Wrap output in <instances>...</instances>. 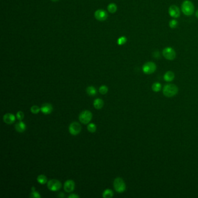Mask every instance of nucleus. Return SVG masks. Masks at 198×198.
I'll use <instances>...</instances> for the list:
<instances>
[{"instance_id": "f257e3e1", "label": "nucleus", "mask_w": 198, "mask_h": 198, "mask_svg": "<svg viewBox=\"0 0 198 198\" xmlns=\"http://www.w3.org/2000/svg\"><path fill=\"white\" fill-rule=\"evenodd\" d=\"M178 88L177 86L173 84H168L164 86L163 89V95L168 98H171L178 93Z\"/></svg>"}, {"instance_id": "6ab92c4d", "label": "nucleus", "mask_w": 198, "mask_h": 198, "mask_svg": "<svg viewBox=\"0 0 198 198\" xmlns=\"http://www.w3.org/2000/svg\"><path fill=\"white\" fill-rule=\"evenodd\" d=\"M102 196L104 198H112L113 196V192L111 189H107L103 192Z\"/></svg>"}, {"instance_id": "6e6552de", "label": "nucleus", "mask_w": 198, "mask_h": 198, "mask_svg": "<svg viewBox=\"0 0 198 198\" xmlns=\"http://www.w3.org/2000/svg\"><path fill=\"white\" fill-rule=\"evenodd\" d=\"M81 131V126L78 122L74 121L72 123L69 127V131L72 135L79 134Z\"/></svg>"}, {"instance_id": "7c9ffc66", "label": "nucleus", "mask_w": 198, "mask_h": 198, "mask_svg": "<svg viewBox=\"0 0 198 198\" xmlns=\"http://www.w3.org/2000/svg\"><path fill=\"white\" fill-rule=\"evenodd\" d=\"M196 16L198 18V10L196 11Z\"/></svg>"}, {"instance_id": "9b49d317", "label": "nucleus", "mask_w": 198, "mask_h": 198, "mask_svg": "<svg viewBox=\"0 0 198 198\" xmlns=\"http://www.w3.org/2000/svg\"><path fill=\"white\" fill-rule=\"evenodd\" d=\"M75 188V183L72 179H68L64 184V190L67 193L72 192Z\"/></svg>"}, {"instance_id": "4be33fe9", "label": "nucleus", "mask_w": 198, "mask_h": 198, "mask_svg": "<svg viewBox=\"0 0 198 198\" xmlns=\"http://www.w3.org/2000/svg\"><path fill=\"white\" fill-rule=\"evenodd\" d=\"M162 88V85L159 83H155L153 84L152 86V90L155 93H158L160 91Z\"/></svg>"}, {"instance_id": "20e7f679", "label": "nucleus", "mask_w": 198, "mask_h": 198, "mask_svg": "<svg viewBox=\"0 0 198 198\" xmlns=\"http://www.w3.org/2000/svg\"><path fill=\"white\" fill-rule=\"evenodd\" d=\"M93 118V114L89 111H84L80 114L79 118L80 121L84 125L88 124L90 121Z\"/></svg>"}, {"instance_id": "2f4dec72", "label": "nucleus", "mask_w": 198, "mask_h": 198, "mask_svg": "<svg viewBox=\"0 0 198 198\" xmlns=\"http://www.w3.org/2000/svg\"><path fill=\"white\" fill-rule=\"evenodd\" d=\"M52 1H53V2H55V1H58V0H51Z\"/></svg>"}, {"instance_id": "2eb2a0df", "label": "nucleus", "mask_w": 198, "mask_h": 198, "mask_svg": "<svg viewBox=\"0 0 198 198\" xmlns=\"http://www.w3.org/2000/svg\"><path fill=\"white\" fill-rule=\"evenodd\" d=\"M104 105V102L103 101V100L101 98H97L95 99L93 103V105L94 106V108L96 109H101L103 108Z\"/></svg>"}, {"instance_id": "a211bd4d", "label": "nucleus", "mask_w": 198, "mask_h": 198, "mask_svg": "<svg viewBox=\"0 0 198 198\" xmlns=\"http://www.w3.org/2000/svg\"><path fill=\"white\" fill-rule=\"evenodd\" d=\"M108 11L111 13H115L116 11H117V9H118V7H117V5L114 4V3H111L108 5Z\"/></svg>"}, {"instance_id": "1a4fd4ad", "label": "nucleus", "mask_w": 198, "mask_h": 198, "mask_svg": "<svg viewBox=\"0 0 198 198\" xmlns=\"http://www.w3.org/2000/svg\"><path fill=\"white\" fill-rule=\"evenodd\" d=\"M96 19L99 21H104L108 18V13L104 9H98L94 13Z\"/></svg>"}, {"instance_id": "7ed1b4c3", "label": "nucleus", "mask_w": 198, "mask_h": 198, "mask_svg": "<svg viewBox=\"0 0 198 198\" xmlns=\"http://www.w3.org/2000/svg\"><path fill=\"white\" fill-rule=\"evenodd\" d=\"M113 186L115 191L119 193L123 192L126 188V185L124 180L120 177H117L114 179L113 182Z\"/></svg>"}, {"instance_id": "4468645a", "label": "nucleus", "mask_w": 198, "mask_h": 198, "mask_svg": "<svg viewBox=\"0 0 198 198\" xmlns=\"http://www.w3.org/2000/svg\"><path fill=\"white\" fill-rule=\"evenodd\" d=\"M15 129L18 132H20V133L25 132L26 129V125L24 122L20 121V122L17 123L16 124Z\"/></svg>"}, {"instance_id": "0eeeda50", "label": "nucleus", "mask_w": 198, "mask_h": 198, "mask_svg": "<svg viewBox=\"0 0 198 198\" xmlns=\"http://www.w3.org/2000/svg\"><path fill=\"white\" fill-rule=\"evenodd\" d=\"M163 55L166 60H174L176 56V53L175 50L172 48V47H166L163 50Z\"/></svg>"}, {"instance_id": "9d476101", "label": "nucleus", "mask_w": 198, "mask_h": 198, "mask_svg": "<svg viewBox=\"0 0 198 198\" xmlns=\"http://www.w3.org/2000/svg\"><path fill=\"white\" fill-rule=\"evenodd\" d=\"M169 13L172 18H177L180 16V11L179 8L175 5H172L169 9Z\"/></svg>"}, {"instance_id": "423d86ee", "label": "nucleus", "mask_w": 198, "mask_h": 198, "mask_svg": "<svg viewBox=\"0 0 198 198\" xmlns=\"http://www.w3.org/2000/svg\"><path fill=\"white\" fill-rule=\"evenodd\" d=\"M156 70V65L152 62H148L142 66V71L146 74H151Z\"/></svg>"}, {"instance_id": "f8f14e48", "label": "nucleus", "mask_w": 198, "mask_h": 198, "mask_svg": "<svg viewBox=\"0 0 198 198\" xmlns=\"http://www.w3.org/2000/svg\"><path fill=\"white\" fill-rule=\"evenodd\" d=\"M16 118L12 113H8L3 116V120L7 125H12L15 121Z\"/></svg>"}, {"instance_id": "c85d7f7f", "label": "nucleus", "mask_w": 198, "mask_h": 198, "mask_svg": "<svg viewBox=\"0 0 198 198\" xmlns=\"http://www.w3.org/2000/svg\"><path fill=\"white\" fill-rule=\"evenodd\" d=\"M69 198H79V196L77 195H76V194H71L69 196H68Z\"/></svg>"}, {"instance_id": "f03ea898", "label": "nucleus", "mask_w": 198, "mask_h": 198, "mask_svg": "<svg viewBox=\"0 0 198 198\" xmlns=\"http://www.w3.org/2000/svg\"><path fill=\"white\" fill-rule=\"evenodd\" d=\"M194 5L191 1L189 0L184 1L181 5L182 12L186 16H191L194 12Z\"/></svg>"}, {"instance_id": "bb28decb", "label": "nucleus", "mask_w": 198, "mask_h": 198, "mask_svg": "<svg viewBox=\"0 0 198 198\" xmlns=\"http://www.w3.org/2000/svg\"><path fill=\"white\" fill-rule=\"evenodd\" d=\"M178 26V22L175 19L170 20L169 22V26L172 29H175Z\"/></svg>"}, {"instance_id": "412c9836", "label": "nucleus", "mask_w": 198, "mask_h": 198, "mask_svg": "<svg viewBox=\"0 0 198 198\" xmlns=\"http://www.w3.org/2000/svg\"><path fill=\"white\" fill-rule=\"evenodd\" d=\"M30 197L32 198H41V195L39 193V192L36 191L35 187L33 186L32 188V192L30 195Z\"/></svg>"}, {"instance_id": "c756f323", "label": "nucleus", "mask_w": 198, "mask_h": 198, "mask_svg": "<svg viewBox=\"0 0 198 198\" xmlns=\"http://www.w3.org/2000/svg\"><path fill=\"white\" fill-rule=\"evenodd\" d=\"M58 197H60V198H63L64 197V194H63V192H61V193H60V194L58 195Z\"/></svg>"}, {"instance_id": "5701e85b", "label": "nucleus", "mask_w": 198, "mask_h": 198, "mask_svg": "<svg viewBox=\"0 0 198 198\" xmlns=\"http://www.w3.org/2000/svg\"><path fill=\"white\" fill-rule=\"evenodd\" d=\"M88 131L91 133H94L97 130V126L94 123H90L87 126Z\"/></svg>"}, {"instance_id": "a878e982", "label": "nucleus", "mask_w": 198, "mask_h": 198, "mask_svg": "<svg viewBox=\"0 0 198 198\" xmlns=\"http://www.w3.org/2000/svg\"><path fill=\"white\" fill-rule=\"evenodd\" d=\"M30 111H31V112L33 114H37L40 112V111H41V108H40L38 106H32L30 108Z\"/></svg>"}, {"instance_id": "dca6fc26", "label": "nucleus", "mask_w": 198, "mask_h": 198, "mask_svg": "<svg viewBox=\"0 0 198 198\" xmlns=\"http://www.w3.org/2000/svg\"><path fill=\"white\" fill-rule=\"evenodd\" d=\"M175 77L174 73H173L172 71H168L164 75V80L166 81L167 82H170L172 81Z\"/></svg>"}, {"instance_id": "b1692460", "label": "nucleus", "mask_w": 198, "mask_h": 198, "mask_svg": "<svg viewBox=\"0 0 198 198\" xmlns=\"http://www.w3.org/2000/svg\"><path fill=\"white\" fill-rule=\"evenodd\" d=\"M127 41V39L125 36H121L118 39L117 43H118V44L119 46H123L126 43Z\"/></svg>"}, {"instance_id": "ddd939ff", "label": "nucleus", "mask_w": 198, "mask_h": 198, "mask_svg": "<svg viewBox=\"0 0 198 198\" xmlns=\"http://www.w3.org/2000/svg\"><path fill=\"white\" fill-rule=\"evenodd\" d=\"M53 105L49 103L44 104L41 107V111L44 114H49L53 112Z\"/></svg>"}, {"instance_id": "cd10ccee", "label": "nucleus", "mask_w": 198, "mask_h": 198, "mask_svg": "<svg viewBox=\"0 0 198 198\" xmlns=\"http://www.w3.org/2000/svg\"><path fill=\"white\" fill-rule=\"evenodd\" d=\"M16 118L19 120L22 121L24 118V113L22 111H19L16 113Z\"/></svg>"}, {"instance_id": "393cba45", "label": "nucleus", "mask_w": 198, "mask_h": 198, "mask_svg": "<svg viewBox=\"0 0 198 198\" xmlns=\"http://www.w3.org/2000/svg\"><path fill=\"white\" fill-rule=\"evenodd\" d=\"M99 92L100 94L102 95H105L106 93L108 92V88L107 86L103 85L101 86L99 88Z\"/></svg>"}, {"instance_id": "39448f33", "label": "nucleus", "mask_w": 198, "mask_h": 198, "mask_svg": "<svg viewBox=\"0 0 198 198\" xmlns=\"http://www.w3.org/2000/svg\"><path fill=\"white\" fill-rule=\"evenodd\" d=\"M47 186L49 190L51 191H58L61 188L62 184L59 180L53 179L47 183Z\"/></svg>"}, {"instance_id": "aec40b11", "label": "nucleus", "mask_w": 198, "mask_h": 198, "mask_svg": "<svg viewBox=\"0 0 198 198\" xmlns=\"http://www.w3.org/2000/svg\"><path fill=\"white\" fill-rule=\"evenodd\" d=\"M37 180L38 181L39 183H40L41 184H46V182H47V178H46V176L43 175V174H41V175H39L38 177H37Z\"/></svg>"}, {"instance_id": "f3484780", "label": "nucleus", "mask_w": 198, "mask_h": 198, "mask_svg": "<svg viewBox=\"0 0 198 198\" xmlns=\"http://www.w3.org/2000/svg\"><path fill=\"white\" fill-rule=\"evenodd\" d=\"M86 92L87 93V94L91 97L93 96H95L97 94V90L96 88L93 87V86H89L86 89Z\"/></svg>"}]
</instances>
